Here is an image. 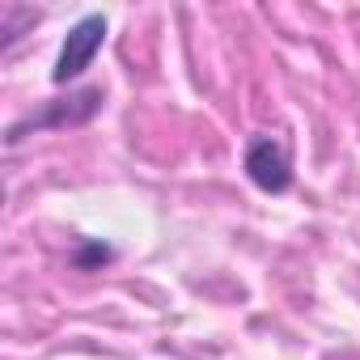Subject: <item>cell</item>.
Here are the masks:
<instances>
[{
	"mask_svg": "<svg viewBox=\"0 0 360 360\" xmlns=\"http://www.w3.org/2000/svg\"><path fill=\"white\" fill-rule=\"evenodd\" d=\"M102 102H106V89L102 85H81V89H68L64 98H51V102H43L39 110H30V115H22L13 127H9V144H22L30 131H60V127H85L98 110H102Z\"/></svg>",
	"mask_w": 360,
	"mask_h": 360,
	"instance_id": "obj_1",
	"label": "cell"
},
{
	"mask_svg": "<svg viewBox=\"0 0 360 360\" xmlns=\"http://www.w3.org/2000/svg\"><path fill=\"white\" fill-rule=\"evenodd\" d=\"M106 30H110L106 13H85V18H81V22L64 34L60 56H56V68H51V85H56V89L77 85V81L94 68L98 51L106 47Z\"/></svg>",
	"mask_w": 360,
	"mask_h": 360,
	"instance_id": "obj_2",
	"label": "cell"
},
{
	"mask_svg": "<svg viewBox=\"0 0 360 360\" xmlns=\"http://www.w3.org/2000/svg\"><path fill=\"white\" fill-rule=\"evenodd\" d=\"M242 165H246V178H250L259 191H267V195L292 191V157H288V148H284L280 140L255 136V140L246 144Z\"/></svg>",
	"mask_w": 360,
	"mask_h": 360,
	"instance_id": "obj_3",
	"label": "cell"
},
{
	"mask_svg": "<svg viewBox=\"0 0 360 360\" xmlns=\"http://www.w3.org/2000/svg\"><path fill=\"white\" fill-rule=\"evenodd\" d=\"M106 263H115V246H106V242H81L72 250V267L77 271H98Z\"/></svg>",
	"mask_w": 360,
	"mask_h": 360,
	"instance_id": "obj_4",
	"label": "cell"
}]
</instances>
